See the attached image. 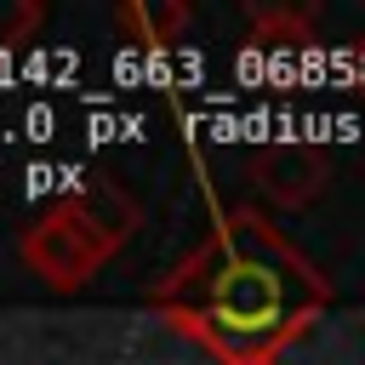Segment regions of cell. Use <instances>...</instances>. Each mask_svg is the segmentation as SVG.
Here are the masks:
<instances>
[{"mask_svg":"<svg viewBox=\"0 0 365 365\" xmlns=\"http://www.w3.org/2000/svg\"><path fill=\"white\" fill-rule=\"evenodd\" d=\"M154 302L222 365H262L325 302V285L257 211H234L182 257Z\"/></svg>","mask_w":365,"mask_h":365,"instance_id":"obj_1","label":"cell"},{"mask_svg":"<svg viewBox=\"0 0 365 365\" xmlns=\"http://www.w3.org/2000/svg\"><path fill=\"white\" fill-rule=\"evenodd\" d=\"M125 228H131V200L114 182H97L86 194H68L51 217H40L23 234V257L51 285H74L91 268H103V257L125 240Z\"/></svg>","mask_w":365,"mask_h":365,"instance_id":"obj_2","label":"cell"},{"mask_svg":"<svg viewBox=\"0 0 365 365\" xmlns=\"http://www.w3.org/2000/svg\"><path fill=\"white\" fill-rule=\"evenodd\" d=\"M262 365H279V359H262Z\"/></svg>","mask_w":365,"mask_h":365,"instance_id":"obj_3","label":"cell"}]
</instances>
